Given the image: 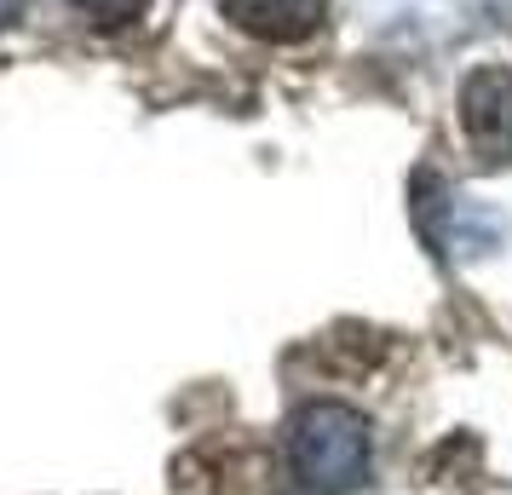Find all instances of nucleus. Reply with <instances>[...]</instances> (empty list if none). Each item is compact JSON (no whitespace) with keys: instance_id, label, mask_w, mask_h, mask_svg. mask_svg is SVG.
<instances>
[{"instance_id":"1","label":"nucleus","mask_w":512,"mask_h":495,"mask_svg":"<svg viewBox=\"0 0 512 495\" xmlns=\"http://www.w3.org/2000/svg\"><path fill=\"white\" fill-rule=\"evenodd\" d=\"M288 467L311 495H351L369 478V421L351 403H305L288 421Z\"/></svg>"},{"instance_id":"2","label":"nucleus","mask_w":512,"mask_h":495,"mask_svg":"<svg viewBox=\"0 0 512 495\" xmlns=\"http://www.w3.org/2000/svg\"><path fill=\"white\" fill-rule=\"evenodd\" d=\"M461 133L484 162H512V70L478 64L461 87Z\"/></svg>"},{"instance_id":"3","label":"nucleus","mask_w":512,"mask_h":495,"mask_svg":"<svg viewBox=\"0 0 512 495\" xmlns=\"http://www.w3.org/2000/svg\"><path fill=\"white\" fill-rule=\"evenodd\" d=\"M219 12L254 41H305L323 24V0H219Z\"/></svg>"},{"instance_id":"4","label":"nucleus","mask_w":512,"mask_h":495,"mask_svg":"<svg viewBox=\"0 0 512 495\" xmlns=\"http://www.w3.org/2000/svg\"><path fill=\"white\" fill-rule=\"evenodd\" d=\"M75 12H87L98 29H121L144 12V0H75Z\"/></svg>"}]
</instances>
